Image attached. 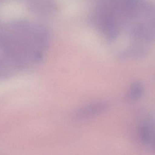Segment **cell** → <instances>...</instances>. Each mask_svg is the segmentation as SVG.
<instances>
[{
	"instance_id": "1",
	"label": "cell",
	"mask_w": 155,
	"mask_h": 155,
	"mask_svg": "<svg viewBox=\"0 0 155 155\" xmlns=\"http://www.w3.org/2000/svg\"><path fill=\"white\" fill-rule=\"evenodd\" d=\"M108 107V104L105 101L91 102L78 110L75 113V118L82 120L94 117L106 111Z\"/></svg>"
},
{
	"instance_id": "2",
	"label": "cell",
	"mask_w": 155,
	"mask_h": 155,
	"mask_svg": "<svg viewBox=\"0 0 155 155\" xmlns=\"http://www.w3.org/2000/svg\"><path fill=\"white\" fill-rule=\"evenodd\" d=\"M154 130V118L151 115H148L139 126V138L142 144L153 148L155 146Z\"/></svg>"
},
{
	"instance_id": "3",
	"label": "cell",
	"mask_w": 155,
	"mask_h": 155,
	"mask_svg": "<svg viewBox=\"0 0 155 155\" xmlns=\"http://www.w3.org/2000/svg\"><path fill=\"white\" fill-rule=\"evenodd\" d=\"M144 93V87L142 82L134 81L130 87L125 98L128 101H134L141 97Z\"/></svg>"
}]
</instances>
